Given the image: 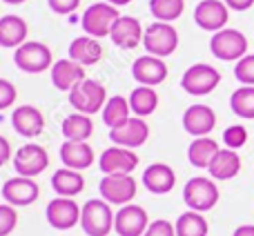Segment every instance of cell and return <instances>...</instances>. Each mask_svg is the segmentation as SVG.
<instances>
[{"label": "cell", "instance_id": "1", "mask_svg": "<svg viewBox=\"0 0 254 236\" xmlns=\"http://www.w3.org/2000/svg\"><path fill=\"white\" fill-rule=\"evenodd\" d=\"M114 219L116 214L105 198H89L83 205L80 225L87 236H107L114 230Z\"/></svg>", "mask_w": 254, "mask_h": 236}, {"label": "cell", "instance_id": "2", "mask_svg": "<svg viewBox=\"0 0 254 236\" xmlns=\"http://www.w3.org/2000/svg\"><path fill=\"white\" fill-rule=\"evenodd\" d=\"M107 101H110V98H107L105 85L94 80V78H85L83 83L76 85V87L69 92L71 107H74L76 112H80V114H87V116L96 114V112H103V107H105Z\"/></svg>", "mask_w": 254, "mask_h": 236}, {"label": "cell", "instance_id": "3", "mask_svg": "<svg viewBox=\"0 0 254 236\" xmlns=\"http://www.w3.org/2000/svg\"><path fill=\"white\" fill-rule=\"evenodd\" d=\"M143 47L149 56L156 58H165L172 56L179 47V31L174 29L172 22H152L145 29V38H143Z\"/></svg>", "mask_w": 254, "mask_h": 236}, {"label": "cell", "instance_id": "4", "mask_svg": "<svg viewBox=\"0 0 254 236\" xmlns=\"http://www.w3.org/2000/svg\"><path fill=\"white\" fill-rule=\"evenodd\" d=\"M119 18H121V13L114 4L96 2L85 9L83 18H80V25H83L85 34L92 36V38H105V36L112 34V27L116 25Z\"/></svg>", "mask_w": 254, "mask_h": 236}, {"label": "cell", "instance_id": "5", "mask_svg": "<svg viewBox=\"0 0 254 236\" xmlns=\"http://www.w3.org/2000/svg\"><path fill=\"white\" fill-rule=\"evenodd\" d=\"M52 49L45 43H38V40H27L25 45L16 49L13 54V62L20 71L25 74H43V71L52 69Z\"/></svg>", "mask_w": 254, "mask_h": 236}, {"label": "cell", "instance_id": "6", "mask_svg": "<svg viewBox=\"0 0 254 236\" xmlns=\"http://www.w3.org/2000/svg\"><path fill=\"white\" fill-rule=\"evenodd\" d=\"M183 201L194 212H201V214L210 212L219 203V187L214 180L205 178V176L190 178L183 187Z\"/></svg>", "mask_w": 254, "mask_h": 236}, {"label": "cell", "instance_id": "7", "mask_svg": "<svg viewBox=\"0 0 254 236\" xmlns=\"http://www.w3.org/2000/svg\"><path fill=\"white\" fill-rule=\"evenodd\" d=\"M219 83H221V71L214 69L212 65H207V62L192 65L181 76V87L190 96H205V94L214 92L219 87Z\"/></svg>", "mask_w": 254, "mask_h": 236}, {"label": "cell", "instance_id": "8", "mask_svg": "<svg viewBox=\"0 0 254 236\" xmlns=\"http://www.w3.org/2000/svg\"><path fill=\"white\" fill-rule=\"evenodd\" d=\"M210 49L219 60L232 62V60H241L243 56H248V38L241 34L239 29H221L212 36L210 40Z\"/></svg>", "mask_w": 254, "mask_h": 236}, {"label": "cell", "instance_id": "9", "mask_svg": "<svg viewBox=\"0 0 254 236\" xmlns=\"http://www.w3.org/2000/svg\"><path fill=\"white\" fill-rule=\"evenodd\" d=\"M101 189V198H105L112 205H129L136 198L138 185L131 178V174H105L98 185Z\"/></svg>", "mask_w": 254, "mask_h": 236}, {"label": "cell", "instance_id": "10", "mask_svg": "<svg viewBox=\"0 0 254 236\" xmlns=\"http://www.w3.org/2000/svg\"><path fill=\"white\" fill-rule=\"evenodd\" d=\"M45 216H47V223L52 225L54 230H71L74 225L80 223V216H83V207H78V203L74 198H52L47 203V210H45Z\"/></svg>", "mask_w": 254, "mask_h": 236}, {"label": "cell", "instance_id": "11", "mask_svg": "<svg viewBox=\"0 0 254 236\" xmlns=\"http://www.w3.org/2000/svg\"><path fill=\"white\" fill-rule=\"evenodd\" d=\"M49 165V154L43 145H22L18 152L13 154V167H16L18 176H27V178H36L43 174Z\"/></svg>", "mask_w": 254, "mask_h": 236}, {"label": "cell", "instance_id": "12", "mask_svg": "<svg viewBox=\"0 0 254 236\" xmlns=\"http://www.w3.org/2000/svg\"><path fill=\"white\" fill-rule=\"evenodd\" d=\"M230 18V7L223 0H201L194 9V22L203 31H221L225 29Z\"/></svg>", "mask_w": 254, "mask_h": 236}, {"label": "cell", "instance_id": "13", "mask_svg": "<svg viewBox=\"0 0 254 236\" xmlns=\"http://www.w3.org/2000/svg\"><path fill=\"white\" fill-rule=\"evenodd\" d=\"M147 228H149L147 212H145L140 205H136V203L123 205L119 212H116L114 230L119 236H145Z\"/></svg>", "mask_w": 254, "mask_h": 236}, {"label": "cell", "instance_id": "14", "mask_svg": "<svg viewBox=\"0 0 254 236\" xmlns=\"http://www.w3.org/2000/svg\"><path fill=\"white\" fill-rule=\"evenodd\" d=\"M98 165H101L103 174H131L138 167V154L134 149L114 145V147H107L101 154Z\"/></svg>", "mask_w": 254, "mask_h": 236}, {"label": "cell", "instance_id": "15", "mask_svg": "<svg viewBox=\"0 0 254 236\" xmlns=\"http://www.w3.org/2000/svg\"><path fill=\"white\" fill-rule=\"evenodd\" d=\"M149 138V127L143 118L131 116L127 122H123L121 127L110 129V140L119 147H127V149H136L140 145H145V140Z\"/></svg>", "mask_w": 254, "mask_h": 236}, {"label": "cell", "instance_id": "16", "mask_svg": "<svg viewBox=\"0 0 254 236\" xmlns=\"http://www.w3.org/2000/svg\"><path fill=\"white\" fill-rule=\"evenodd\" d=\"M40 189L38 183L34 178H27V176H16V178L4 180L2 185V198L4 203L13 207H27L38 198Z\"/></svg>", "mask_w": 254, "mask_h": 236}, {"label": "cell", "instance_id": "17", "mask_svg": "<svg viewBox=\"0 0 254 236\" xmlns=\"http://www.w3.org/2000/svg\"><path fill=\"white\" fill-rule=\"evenodd\" d=\"M131 76L138 85H145V87H156V85L165 83L167 78V65L163 62V58L156 56H140L134 60L131 65Z\"/></svg>", "mask_w": 254, "mask_h": 236}, {"label": "cell", "instance_id": "18", "mask_svg": "<svg viewBox=\"0 0 254 236\" xmlns=\"http://www.w3.org/2000/svg\"><path fill=\"white\" fill-rule=\"evenodd\" d=\"M216 127V114L210 105H190L183 114V129L194 138L210 136Z\"/></svg>", "mask_w": 254, "mask_h": 236}, {"label": "cell", "instance_id": "19", "mask_svg": "<svg viewBox=\"0 0 254 236\" xmlns=\"http://www.w3.org/2000/svg\"><path fill=\"white\" fill-rule=\"evenodd\" d=\"M11 125H13V131H16L18 136H22V138H36V136H40L45 129V116L38 107L20 105L13 110Z\"/></svg>", "mask_w": 254, "mask_h": 236}, {"label": "cell", "instance_id": "20", "mask_svg": "<svg viewBox=\"0 0 254 236\" xmlns=\"http://www.w3.org/2000/svg\"><path fill=\"white\" fill-rule=\"evenodd\" d=\"M52 85L61 92H71L76 85H80L87 76H85V67L78 65L71 58H61L54 62L52 69Z\"/></svg>", "mask_w": 254, "mask_h": 236}, {"label": "cell", "instance_id": "21", "mask_svg": "<svg viewBox=\"0 0 254 236\" xmlns=\"http://www.w3.org/2000/svg\"><path fill=\"white\" fill-rule=\"evenodd\" d=\"M112 43L121 49H134L143 43L145 38V31L143 25H140L138 18L134 16H121L116 20V25L112 27V34H110Z\"/></svg>", "mask_w": 254, "mask_h": 236}, {"label": "cell", "instance_id": "22", "mask_svg": "<svg viewBox=\"0 0 254 236\" xmlns=\"http://www.w3.org/2000/svg\"><path fill=\"white\" fill-rule=\"evenodd\" d=\"M143 185L152 194H170L176 185V174L167 163H152L143 172Z\"/></svg>", "mask_w": 254, "mask_h": 236}, {"label": "cell", "instance_id": "23", "mask_svg": "<svg viewBox=\"0 0 254 236\" xmlns=\"http://www.w3.org/2000/svg\"><path fill=\"white\" fill-rule=\"evenodd\" d=\"M69 58L83 67H94L103 58V45L92 36H78L69 45Z\"/></svg>", "mask_w": 254, "mask_h": 236}, {"label": "cell", "instance_id": "24", "mask_svg": "<svg viewBox=\"0 0 254 236\" xmlns=\"http://www.w3.org/2000/svg\"><path fill=\"white\" fill-rule=\"evenodd\" d=\"M61 161L69 170H87L94 163V149L89 143H74V140H65L61 145Z\"/></svg>", "mask_w": 254, "mask_h": 236}, {"label": "cell", "instance_id": "25", "mask_svg": "<svg viewBox=\"0 0 254 236\" xmlns=\"http://www.w3.org/2000/svg\"><path fill=\"white\" fill-rule=\"evenodd\" d=\"M207 170L214 180H230L241 172V156L237 154V149H219Z\"/></svg>", "mask_w": 254, "mask_h": 236}, {"label": "cell", "instance_id": "26", "mask_svg": "<svg viewBox=\"0 0 254 236\" xmlns=\"http://www.w3.org/2000/svg\"><path fill=\"white\" fill-rule=\"evenodd\" d=\"M52 189L63 198H74L85 189V178L80 172L69 170V167H61L52 176Z\"/></svg>", "mask_w": 254, "mask_h": 236}, {"label": "cell", "instance_id": "27", "mask_svg": "<svg viewBox=\"0 0 254 236\" xmlns=\"http://www.w3.org/2000/svg\"><path fill=\"white\" fill-rule=\"evenodd\" d=\"M27 34H29V27L22 20L20 16H2L0 18V45L7 49L11 47H20L27 43Z\"/></svg>", "mask_w": 254, "mask_h": 236}, {"label": "cell", "instance_id": "28", "mask_svg": "<svg viewBox=\"0 0 254 236\" xmlns=\"http://www.w3.org/2000/svg\"><path fill=\"white\" fill-rule=\"evenodd\" d=\"M61 131H63V136H65V140L87 143L94 134V120H92V116L76 112V114H69L65 120H63Z\"/></svg>", "mask_w": 254, "mask_h": 236}, {"label": "cell", "instance_id": "29", "mask_svg": "<svg viewBox=\"0 0 254 236\" xmlns=\"http://www.w3.org/2000/svg\"><path fill=\"white\" fill-rule=\"evenodd\" d=\"M219 143L210 136H203V138H194V143L188 147V161L194 167H210L212 158L219 152Z\"/></svg>", "mask_w": 254, "mask_h": 236}, {"label": "cell", "instance_id": "30", "mask_svg": "<svg viewBox=\"0 0 254 236\" xmlns=\"http://www.w3.org/2000/svg\"><path fill=\"white\" fill-rule=\"evenodd\" d=\"M176 236H207L210 232V225H207V219L201 214V212L188 210L176 219Z\"/></svg>", "mask_w": 254, "mask_h": 236}, {"label": "cell", "instance_id": "31", "mask_svg": "<svg viewBox=\"0 0 254 236\" xmlns=\"http://www.w3.org/2000/svg\"><path fill=\"white\" fill-rule=\"evenodd\" d=\"M103 122H105L110 129H114V127H121L123 122L129 120V114H131V105L129 101H125L123 96H112L110 101L105 103V107H103Z\"/></svg>", "mask_w": 254, "mask_h": 236}, {"label": "cell", "instance_id": "32", "mask_svg": "<svg viewBox=\"0 0 254 236\" xmlns=\"http://www.w3.org/2000/svg\"><path fill=\"white\" fill-rule=\"evenodd\" d=\"M129 105L131 112H134L138 118H145L149 114H154L158 107V94L154 92V87H145V85H138V87L131 92L129 96Z\"/></svg>", "mask_w": 254, "mask_h": 236}, {"label": "cell", "instance_id": "33", "mask_svg": "<svg viewBox=\"0 0 254 236\" xmlns=\"http://www.w3.org/2000/svg\"><path fill=\"white\" fill-rule=\"evenodd\" d=\"M230 107H232V112L239 118L252 120L254 118V87L243 85L237 92H232V96H230Z\"/></svg>", "mask_w": 254, "mask_h": 236}, {"label": "cell", "instance_id": "34", "mask_svg": "<svg viewBox=\"0 0 254 236\" xmlns=\"http://www.w3.org/2000/svg\"><path fill=\"white\" fill-rule=\"evenodd\" d=\"M185 9V0H149V11L158 22H174Z\"/></svg>", "mask_w": 254, "mask_h": 236}, {"label": "cell", "instance_id": "35", "mask_svg": "<svg viewBox=\"0 0 254 236\" xmlns=\"http://www.w3.org/2000/svg\"><path fill=\"white\" fill-rule=\"evenodd\" d=\"M234 78L241 85L254 87V54H248L234 65Z\"/></svg>", "mask_w": 254, "mask_h": 236}, {"label": "cell", "instance_id": "36", "mask_svg": "<svg viewBox=\"0 0 254 236\" xmlns=\"http://www.w3.org/2000/svg\"><path fill=\"white\" fill-rule=\"evenodd\" d=\"M223 143L228 149H239L248 143V129L243 125H230L223 131Z\"/></svg>", "mask_w": 254, "mask_h": 236}, {"label": "cell", "instance_id": "37", "mask_svg": "<svg viewBox=\"0 0 254 236\" xmlns=\"http://www.w3.org/2000/svg\"><path fill=\"white\" fill-rule=\"evenodd\" d=\"M18 225V212L13 205L4 203L0 205V236H9L13 232V228Z\"/></svg>", "mask_w": 254, "mask_h": 236}, {"label": "cell", "instance_id": "38", "mask_svg": "<svg viewBox=\"0 0 254 236\" xmlns=\"http://www.w3.org/2000/svg\"><path fill=\"white\" fill-rule=\"evenodd\" d=\"M145 236H176V225L167 219H158V221H152L147 228Z\"/></svg>", "mask_w": 254, "mask_h": 236}, {"label": "cell", "instance_id": "39", "mask_svg": "<svg viewBox=\"0 0 254 236\" xmlns=\"http://www.w3.org/2000/svg\"><path fill=\"white\" fill-rule=\"evenodd\" d=\"M16 101V87L11 80L2 78L0 80V110H9Z\"/></svg>", "mask_w": 254, "mask_h": 236}, {"label": "cell", "instance_id": "40", "mask_svg": "<svg viewBox=\"0 0 254 236\" xmlns=\"http://www.w3.org/2000/svg\"><path fill=\"white\" fill-rule=\"evenodd\" d=\"M47 4L58 16H69L80 7V0H47Z\"/></svg>", "mask_w": 254, "mask_h": 236}, {"label": "cell", "instance_id": "41", "mask_svg": "<svg viewBox=\"0 0 254 236\" xmlns=\"http://www.w3.org/2000/svg\"><path fill=\"white\" fill-rule=\"evenodd\" d=\"M232 11H248V9L254 4V0H223Z\"/></svg>", "mask_w": 254, "mask_h": 236}, {"label": "cell", "instance_id": "42", "mask_svg": "<svg viewBox=\"0 0 254 236\" xmlns=\"http://www.w3.org/2000/svg\"><path fill=\"white\" fill-rule=\"evenodd\" d=\"M11 158V145L4 136H0V163H9Z\"/></svg>", "mask_w": 254, "mask_h": 236}, {"label": "cell", "instance_id": "43", "mask_svg": "<svg viewBox=\"0 0 254 236\" xmlns=\"http://www.w3.org/2000/svg\"><path fill=\"white\" fill-rule=\"evenodd\" d=\"M232 236H254V225H239L237 230H234V234Z\"/></svg>", "mask_w": 254, "mask_h": 236}, {"label": "cell", "instance_id": "44", "mask_svg": "<svg viewBox=\"0 0 254 236\" xmlns=\"http://www.w3.org/2000/svg\"><path fill=\"white\" fill-rule=\"evenodd\" d=\"M110 4H114V7H125V4H129L131 0H107Z\"/></svg>", "mask_w": 254, "mask_h": 236}, {"label": "cell", "instance_id": "45", "mask_svg": "<svg viewBox=\"0 0 254 236\" xmlns=\"http://www.w3.org/2000/svg\"><path fill=\"white\" fill-rule=\"evenodd\" d=\"M2 2H7V4H22V2H27V0H2Z\"/></svg>", "mask_w": 254, "mask_h": 236}]
</instances>
